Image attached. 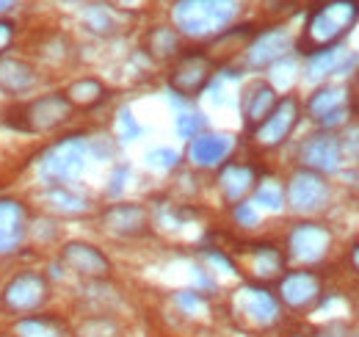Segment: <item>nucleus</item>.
<instances>
[{
    "instance_id": "nucleus-1",
    "label": "nucleus",
    "mask_w": 359,
    "mask_h": 337,
    "mask_svg": "<svg viewBox=\"0 0 359 337\" xmlns=\"http://www.w3.org/2000/svg\"><path fill=\"white\" fill-rule=\"evenodd\" d=\"M359 22V0H323L304 20L299 47L313 55L320 50L337 47Z\"/></svg>"
},
{
    "instance_id": "nucleus-2",
    "label": "nucleus",
    "mask_w": 359,
    "mask_h": 337,
    "mask_svg": "<svg viewBox=\"0 0 359 337\" xmlns=\"http://www.w3.org/2000/svg\"><path fill=\"white\" fill-rule=\"evenodd\" d=\"M238 14V0H177L172 20L180 34L191 39L222 37Z\"/></svg>"
},
{
    "instance_id": "nucleus-3",
    "label": "nucleus",
    "mask_w": 359,
    "mask_h": 337,
    "mask_svg": "<svg viewBox=\"0 0 359 337\" xmlns=\"http://www.w3.org/2000/svg\"><path fill=\"white\" fill-rule=\"evenodd\" d=\"M86 141L81 136H67L58 144H53L39 161V177L47 185H64L75 180L86 166Z\"/></svg>"
},
{
    "instance_id": "nucleus-4",
    "label": "nucleus",
    "mask_w": 359,
    "mask_h": 337,
    "mask_svg": "<svg viewBox=\"0 0 359 337\" xmlns=\"http://www.w3.org/2000/svg\"><path fill=\"white\" fill-rule=\"evenodd\" d=\"M299 119H302V103H299V97H293V94L282 97L273 105V111L263 119V125L255 127V144L260 150H276V147H282L290 138V133L296 130Z\"/></svg>"
},
{
    "instance_id": "nucleus-5",
    "label": "nucleus",
    "mask_w": 359,
    "mask_h": 337,
    "mask_svg": "<svg viewBox=\"0 0 359 337\" xmlns=\"http://www.w3.org/2000/svg\"><path fill=\"white\" fill-rule=\"evenodd\" d=\"M351 114H354L351 100H348V91L343 86H320L307 100V117L323 130H334V127L346 125Z\"/></svg>"
},
{
    "instance_id": "nucleus-6",
    "label": "nucleus",
    "mask_w": 359,
    "mask_h": 337,
    "mask_svg": "<svg viewBox=\"0 0 359 337\" xmlns=\"http://www.w3.org/2000/svg\"><path fill=\"white\" fill-rule=\"evenodd\" d=\"M285 199L287 205L302 216H313V213L323 211L326 202H329V183L323 174L310 171V168H299L290 183H287V191H285Z\"/></svg>"
},
{
    "instance_id": "nucleus-7",
    "label": "nucleus",
    "mask_w": 359,
    "mask_h": 337,
    "mask_svg": "<svg viewBox=\"0 0 359 337\" xmlns=\"http://www.w3.org/2000/svg\"><path fill=\"white\" fill-rule=\"evenodd\" d=\"M332 249V232L329 227L323 224H315V221H302L290 230L287 235V254L302 263V265H313L320 263Z\"/></svg>"
},
{
    "instance_id": "nucleus-8",
    "label": "nucleus",
    "mask_w": 359,
    "mask_h": 337,
    "mask_svg": "<svg viewBox=\"0 0 359 337\" xmlns=\"http://www.w3.org/2000/svg\"><path fill=\"white\" fill-rule=\"evenodd\" d=\"M276 298H279V304H285L287 310H296V312L313 310L315 304L323 298V282L315 271H307V268L290 271L279 279Z\"/></svg>"
},
{
    "instance_id": "nucleus-9",
    "label": "nucleus",
    "mask_w": 359,
    "mask_h": 337,
    "mask_svg": "<svg viewBox=\"0 0 359 337\" xmlns=\"http://www.w3.org/2000/svg\"><path fill=\"white\" fill-rule=\"evenodd\" d=\"M213 78V61L205 53H185L169 72V86L180 97H196Z\"/></svg>"
},
{
    "instance_id": "nucleus-10",
    "label": "nucleus",
    "mask_w": 359,
    "mask_h": 337,
    "mask_svg": "<svg viewBox=\"0 0 359 337\" xmlns=\"http://www.w3.org/2000/svg\"><path fill=\"white\" fill-rule=\"evenodd\" d=\"M235 312L243 318V321H249V324H255V326H271V324H276V318H279V298L271 293L269 288H263V285H243L238 293H235Z\"/></svg>"
},
{
    "instance_id": "nucleus-11",
    "label": "nucleus",
    "mask_w": 359,
    "mask_h": 337,
    "mask_svg": "<svg viewBox=\"0 0 359 337\" xmlns=\"http://www.w3.org/2000/svg\"><path fill=\"white\" fill-rule=\"evenodd\" d=\"M304 168L318 171V174H332L343 166V144H340V136H334L332 130H320L310 136L304 144H302V152H299Z\"/></svg>"
},
{
    "instance_id": "nucleus-12",
    "label": "nucleus",
    "mask_w": 359,
    "mask_h": 337,
    "mask_svg": "<svg viewBox=\"0 0 359 337\" xmlns=\"http://www.w3.org/2000/svg\"><path fill=\"white\" fill-rule=\"evenodd\" d=\"M47 279L42 274H34V271H25L20 277H14L6 291H3V307L11 310V312H34L39 310L47 301Z\"/></svg>"
},
{
    "instance_id": "nucleus-13",
    "label": "nucleus",
    "mask_w": 359,
    "mask_h": 337,
    "mask_svg": "<svg viewBox=\"0 0 359 337\" xmlns=\"http://www.w3.org/2000/svg\"><path fill=\"white\" fill-rule=\"evenodd\" d=\"M293 47V37L285 28H269L260 37H255V42L246 47V64L255 70L271 67L276 61H282Z\"/></svg>"
},
{
    "instance_id": "nucleus-14",
    "label": "nucleus",
    "mask_w": 359,
    "mask_h": 337,
    "mask_svg": "<svg viewBox=\"0 0 359 337\" xmlns=\"http://www.w3.org/2000/svg\"><path fill=\"white\" fill-rule=\"evenodd\" d=\"M61 260L64 265H69L75 274L89 277V279H102L111 274V260L100 252L97 246L83 244V241H72L61 249Z\"/></svg>"
},
{
    "instance_id": "nucleus-15",
    "label": "nucleus",
    "mask_w": 359,
    "mask_h": 337,
    "mask_svg": "<svg viewBox=\"0 0 359 337\" xmlns=\"http://www.w3.org/2000/svg\"><path fill=\"white\" fill-rule=\"evenodd\" d=\"M72 114V105L67 97L61 94H47V97H39L34 100L28 108H25V125L28 130H53V127L64 125Z\"/></svg>"
},
{
    "instance_id": "nucleus-16",
    "label": "nucleus",
    "mask_w": 359,
    "mask_h": 337,
    "mask_svg": "<svg viewBox=\"0 0 359 337\" xmlns=\"http://www.w3.org/2000/svg\"><path fill=\"white\" fill-rule=\"evenodd\" d=\"M102 224L108 232H114L119 238H138L149 227V213L141 205H114L105 211Z\"/></svg>"
},
{
    "instance_id": "nucleus-17",
    "label": "nucleus",
    "mask_w": 359,
    "mask_h": 337,
    "mask_svg": "<svg viewBox=\"0 0 359 337\" xmlns=\"http://www.w3.org/2000/svg\"><path fill=\"white\" fill-rule=\"evenodd\" d=\"M279 103L276 97V88L266 81H257L243 91V100H241V111H243V122L249 130H255L257 125H263V119L273 111V105Z\"/></svg>"
},
{
    "instance_id": "nucleus-18",
    "label": "nucleus",
    "mask_w": 359,
    "mask_h": 337,
    "mask_svg": "<svg viewBox=\"0 0 359 337\" xmlns=\"http://www.w3.org/2000/svg\"><path fill=\"white\" fill-rule=\"evenodd\" d=\"M229 152H232V138L224 133H202L191 141V161L202 168L224 164Z\"/></svg>"
},
{
    "instance_id": "nucleus-19",
    "label": "nucleus",
    "mask_w": 359,
    "mask_h": 337,
    "mask_svg": "<svg viewBox=\"0 0 359 337\" xmlns=\"http://www.w3.org/2000/svg\"><path fill=\"white\" fill-rule=\"evenodd\" d=\"M357 64V55L346 47H329V50H320L310 55V64H307V75L313 81H323L329 75H337V72H346Z\"/></svg>"
},
{
    "instance_id": "nucleus-20",
    "label": "nucleus",
    "mask_w": 359,
    "mask_h": 337,
    "mask_svg": "<svg viewBox=\"0 0 359 337\" xmlns=\"http://www.w3.org/2000/svg\"><path fill=\"white\" fill-rule=\"evenodd\" d=\"M25 235V211L17 199H0V254L14 252Z\"/></svg>"
},
{
    "instance_id": "nucleus-21",
    "label": "nucleus",
    "mask_w": 359,
    "mask_h": 337,
    "mask_svg": "<svg viewBox=\"0 0 359 337\" xmlns=\"http://www.w3.org/2000/svg\"><path fill=\"white\" fill-rule=\"evenodd\" d=\"M255 183H257V174L246 164H226L222 168V177H219V185L224 191L226 202H241L255 188Z\"/></svg>"
},
{
    "instance_id": "nucleus-22",
    "label": "nucleus",
    "mask_w": 359,
    "mask_h": 337,
    "mask_svg": "<svg viewBox=\"0 0 359 337\" xmlns=\"http://www.w3.org/2000/svg\"><path fill=\"white\" fill-rule=\"evenodd\" d=\"M36 84L34 67L20 58H3L0 61V88L6 94H28Z\"/></svg>"
},
{
    "instance_id": "nucleus-23",
    "label": "nucleus",
    "mask_w": 359,
    "mask_h": 337,
    "mask_svg": "<svg viewBox=\"0 0 359 337\" xmlns=\"http://www.w3.org/2000/svg\"><path fill=\"white\" fill-rule=\"evenodd\" d=\"M252 268L260 279H276L285 271V254L271 244H260L252 249Z\"/></svg>"
},
{
    "instance_id": "nucleus-24",
    "label": "nucleus",
    "mask_w": 359,
    "mask_h": 337,
    "mask_svg": "<svg viewBox=\"0 0 359 337\" xmlns=\"http://www.w3.org/2000/svg\"><path fill=\"white\" fill-rule=\"evenodd\" d=\"M147 53L152 55V58H172L175 53L180 50V39H177V31L175 28H152L149 34H147Z\"/></svg>"
},
{
    "instance_id": "nucleus-25",
    "label": "nucleus",
    "mask_w": 359,
    "mask_h": 337,
    "mask_svg": "<svg viewBox=\"0 0 359 337\" xmlns=\"http://www.w3.org/2000/svg\"><path fill=\"white\" fill-rule=\"evenodd\" d=\"M105 97V86L94 78H83L78 84L69 86V105H78V108H94L97 103H102Z\"/></svg>"
},
{
    "instance_id": "nucleus-26",
    "label": "nucleus",
    "mask_w": 359,
    "mask_h": 337,
    "mask_svg": "<svg viewBox=\"0 0 359 337\" xmlns=\"http://www.w3.org/2000/svg\"><path fill=\"white\" fill-rule=\"evenodd\" d=\"M47 202L61 213H83L86 208H89L83 197L67 191L64 185H50V191H47Z\"/></svg>"
},
{
    "instance_id": "nucleus-27",
    "label": "nucleus",
    "mask_w": 359,
    "mask_h": 337,
    "mask_svg": "<svg viewBox=\"0 0 359 337\" xmlns=\"http://www.w3.org/2000/svg\"><path fill=\"white\" fill-rule=\"evenodd\" d=\"M255 199L257 205H263L266 211H282L285 208V188L276 180H263L255 188Z\"/></svg>"
},
{
    "instance_id": "nucleus-28",
    "label": "nucleus",
    "mask_w": 359,
    "mask_h": 337,
    "mask_svg": "<svg viewBox=\"0 0 359 337\" xmlns=\"http://www.w3.org/2000/svg\"><path fill=\"white\" fill-rule=\"evenodd\" d=\"M20 335L22 337H58V324L47 321V318H28L20 324Z\"/></svg>"
},
{
    "instance_id": "nucleus-29",
    "label": "nucleus",
    "mask_w": 359,
    "mask_h": 337,
    "mask_svg": "<svg viewBox=\"0 0 359 337\" xmlns=\"http://www.w3.org/2000/svg\"><path fill=\"white\" fill-rule=\"evenodd\" d=\"M86 25H89L91 31H97V34H111L116 28L114 20H111V11H105L102 6L91 8L89 14H86Z\"/></svg>"
},
{
    "instance_id": "nucleus-30",
    "label": "nucleus",
    "mask_w": 359,
    "mask_h": 337,
    "mask_svg": "<svg viewBox=\"0 0 359 337\" xmlns=\"http://www.w3.org/2000/svg\"><path fill=\"white\" fill-rule=\"evenodd\" d=\"M202 127H205V119L199 114H182V117H177V133L182 138H191L194 141Z\"/></svg>"
},
{
    "instance_id": "nucleus-31",
    "label": "nucleus",
    "mask_w": 359,
    "mask_h": 337,
    "mask_svg": "<svg viewBox=\"0 0 359 337\" xmlns=\"http://www.w3.org/2000/svg\"><path fill=\"white\" fill-rule=\"evenodd\" d=\"M147 161H149V166H155V168H175L180 161V155L175 150H152V152L147 155Z\"/></svg>"
},
{
    "instance_id": "nucleus-32",
    "label": "nucleus",
    "mask_w": 359,
    "mask_h": 337,
    "mask_svg": "<svg viewBox=\"0 0 359 337\" xmlns=\"http://www.w3.org/2000/svg\"><path fill=\"white\" fill-rule=\"evenodd\" d=\"M235 221H238L241 227H255V224H257V211H255V205L238 202V205H235Z\"/></svg>"
},
{
    "instance_id": "nucleus-33",
    "label": "nucleus",
    "mask_w": 359,
    "mask_h": 337,
    "mask_svg": "<svg viewBox=\"0 0 359 337\" xmlns=\"http://www.w3.org/2000/svg\"><path fill=\"white\" fill-rule=\"evenodd\" d=\"M119 127H122V138H125V141H133L135 136L141 133V127H138V122L133 119L130 111H122V114H119Z\"/></svg>"
},
{
    "instance_id": "nucleus-34",
    "label": "nucleus",
    "mask_w": 359,
    "mask_h": 337,
    "mask_svg": "<svg viewBox=\"0 0 359 337\" xmlns=\"http://www.w3.org/2000/svg\"><path fill=\"white\" fill-rule=\"evenodd\" d=\"M11 39H14V25L0 20V53H3V50H8Z\"/></svg>"
},
{
    "instance_id": "nucleus-35",
    "label": "nucleus",
    "mask_w": 359,
    "mask_h": 337,
    "mask_svg": "<svg viewBox=\"0 0 359 337\" xmlns=\"http://www.w3.org/2000/svg\"><path fill=\"white\" fill-rule=\"evenodd\" d=\"M348 100H351V111H359V72L354 75V81H351V94H348Z\"/></svg>"
},
{
    "instance_id": "nucleus-36",
    "label": "nucleus",
    "mask_w": 359,
    "mask_h": 337,
    "mask_svg": "<svg viewBox=\"0 0 359 337\" xmlns=\"http://www.w3.org/2000/svg\"><path fill=\"white\" fill-rule=\"evenodd\" d=\"M348 265H351V271L359 277V244H354L351 252H348Z\"/></svg>"
},
{
    "instance_id": "nucleus-37",
    "label": "nucleus",
    "mask_w": 359,
    "mask_h": 337,
    "mask_svg": "<svg viewBox=\"0 0 359 337\" xmlns=\"http://www.w3.org/2000/svg\"><path fill=\"white\" fill-rule=\"evenodd\" d=\"M320 337H346V332L340 329V326H329V329H323Z\"/></svg>"
},
{
    "instance_id": "nucleus-38",
    "label": "nucleus",
    "mask_w": 359,
    "mask_h": 337,
    "mask_svg": "<svg viewBox=\"0 0 359 337\" xmlns=\"http://www.w3.org/2000/svg\"><path fill=\"white\" fill-rule=\"evenodd\" d=\"M11 6H14V0H0V14H3V11H8Z\"/></svg>"
},
{
    "instance_id": "nucleus-39",
    "label": "nucleus",
    "mask_w": 359,
    "mask_h": 337,
    "mask_svg": "<svg viewBox=\"0 0 359 337\" xmlns=\"http://www.w3.org/2000/svg\"><path fill=\"white\" fill-rule=\"evenodd\" d=\"M348 337H359V332H351V335H348Z\"/></svg>"
},
{
    "instance_id": "nucleus-40",
    "label": "nucleus",
    "mask_w": 359,
    "mask_h": 337,
    "mask_svg": "<svg viewBox=\"0 0 359 337\" xmlns=\"http://www.w3.org/2000/svg\"><path fill=\"white\" fill-rule=\"evenodd\" d=\"M293 337H302V335H293Z\"/></svg>"
}]
</instances>
